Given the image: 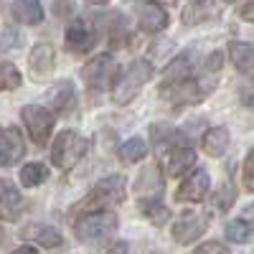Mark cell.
I'll use <instances>...</instances> for the list:
<instances>
[{
    "label": "cell",
    "instance_id": "cell-11",
    "mask_svg": "<svg viewBox=\"0 0 254 254\" xmlns=\"http://www.w3.org/2000/svg\"><path fill=\"white\" fill-rule=\"evenodd\" d=\"M137 23L145 33H160L168 28L171 23V18H168L165 8L158 5V3H142L137 8Z\"/></svg>",
    "mask_w": 254,
    "mask_h": 254
},
{
    "label": "cell",
    "instance_id": "cell-17",
    "mask_svg": "<svg viewBox=\"0 0 254 254\" xmlns=\"http://www.w3.org/2000/svg\"><path fill=\"white\" fill-rule=\"evenodd\" d=\"M229 59L244 76L254 79V44H249V41H231Z\"/></svg>",
    "mask_w": 254,
    "mask_h": 254
},
{
    "label": "cell",
    "instance_id": "cell-3",
    "mask_svg": "<svg viewBox=\"0 0 254 254\" xmlns=\"http://www.w3.org/2000/svg\"><path fill=\"white\" fill-rule=\"evenodd\" d=\"M87 140H84L79 132H74V130H61L59 135H56V140H54V145H51V160H54V165L59 168V171H64V173H69L71 168H76L81 160H84V155H87Z\"/></svg>",
    "mask_w": 254,
    "mask_h": 254
},
{
    "label": "cell",
    "instance_id": "cell-2",
    "mask_svg": "<svg viewBox=\"0 0 254 254\" xmlns=\"http://www.w3.org/2000/svg\"><path fill=\"white\" fill-rule=\"evenodd\" d=\"M153 76V64L150 61H145V59H137L132 61L130 66H127L125 71H120L115 76V84H112V102L115 104H130L137 92L145 87L147 81H150Z\"/></svg>",
    "mask_w": 254,
    "mask_h": 254
},
{
    "label": "cell",
    "instance_id": "cell-23",
    "mask_svg": "<svg viewBox=\"0 0 254 254\" xmlns=\"http://www.w3.org/2000/svg\"><path fill=\"white\" fill-rule=\"evenodd\" d=\"M150 137H153V145L158 150H173V147L183 145V135L176 130L173 125H153L150 127Z\"/></svg>",
    "mask_w": 254,
    "mask_h": 254
},
{
    "label": "cell",
    "instance_id": "cell-18",
    "mask_svg": "<svg viewBox=\"0 0 254 254\" xmlns=\"http://www.w3.org/2000/svg\"><path fill=\"white\" fill-rule=\"evenodd\" d=\"M10 13L18 23L23 26H38L44 20V8H41V0H13Z\"/></svg>",
    "mask_w": 254,
    "mask_h": 254
},
{
    "label": "cell",
    "instance_id": "cell-19",
    "mask_svg": "<svg viewBox=\"0 0 254 254\" xmlns=\"http://www.w3.org/2000/svg\"><path fill=\"white\" fill-rule=\"evenodd\" d=\"M23 237L41 244V247H46V249H56L64 244V237H61V231L49 226V224H31L28 229H23Z\"/></svg>",
    "mask_w": 254,
    "mask_h": 254
},
{
    "label": "cell",
    "instance_id": "cell-4",
    "mask_svg": "<svg viewBox=\"0 0 254 254\" xmlns=\"http://www.w3.org/2000/svg\"><path fill=\"white\" fill-rule=\"evenodd\" d=\"M117 231V216L112 211H94V214H84L74 224V234L84 244H102Z\"/></svg>",
    "mask_w": 254,
    "mask_h": 254
},
{
    "label": "cell",
    "instance_id": "cell-20",
    "mask_svg": "<svg viewBox=\"0 0 254 254\" xmlns=\"http://www.w3.org/2000/svg\"><path fill=\"white\" fill-rule=\"evenodd\" d=\"M190 76H193V61H190V54H181L163 69L160 87H165V84H176V81H186Z\"/></svg>",
    "mask_w": 254,
    "mask_h": 254
},
{
    "label": "cell",
    "instance_id": "cell-7",
    "mask_svg": "<svg viewBox=\"0 0 254 254\" xmlns=\"http://www.w3.org/2000/svg\"><path fill=\"white\" fill-rule=\"evenodd\" d=\"M81 76H84V84H87V87H89L92 92H102V89L112 81V76H117V64H115V56H112V54L94 56L92 61L84 64Z\"/></svg>",
    "mask_w": 254,
    "mask_h": 254
},
{
    "label": "cell",
    "instance_id": "cell-24",
    "mask_svg": "<svg viewBox=\"0 0 254 254\" xmlns=\"http://www.w3.org/2000/svg\"><path fill=\"white\" fill-rule=\"evenodd\" d=\"M211 15V0H188L183 5L181 23L183 26H198Z\"/></svg>",
    "mask_w": 254,
    "mask_h": 254
},
{
    "label": "cell",
    "instance_id": "cell-34",
    "mask_svg": "<svg viewBox=\"0 0 254 254\" xmlns=\"http://www.w3.org/2000/svg\"><path fill=\"white\" fill-rule=\"evenodd\" d=\"M54 10L59 13V18H69V13H71V0H56Z\"/></svg>",
    "mask_w": 254,
    "mask_h": 254
},
{
    "label": "cell",
    "instance_id": "cell-22",
    "mask_svg": "<svg viewBox=\"0 0 254 254\" xmlns=\"http://www.w3.org/2000/svg\"><path fill=\"white\" fill-rule=\"evenodd\" d=\"M137 206L145 214V219H150V224H155V226H163L171 219V208L160 201V196H140Z\"/></svg>",
    "mask_w": 254,
    "mask_h": 254
},
{
    "label": "cell",
    "instance_id": "cell-16",
    "mask_svg": "<svg viewBox=\"0 0 254 254\" xmlns=\"http://www.w3.org/2000/svg\"><path fill=\"white\" fill-rule=\"evenodd\" d=\"M74 102H76V89H74V81L71 79H64V81H59V84H54V87H51L49 104H51L54 112L66 115L74 107Z\"/></svg>",
    "mask_w": 254,
    "mask_h": 254
},
{
    "label": "cell",
    "instance_id": "cell-26",
    "mask_svg": "<svg viewBox=\"0 0 254 254\" xmlns=\"http://www.w3.org/2000/svg\"><path fill=\"white\" fill-rule=\"evenodd\" d=\"M226 239L229 242H237V244H247L254 239V226L242 216V219H231L226 224Z\"/></svg>",
    "mask_w": 254,
    "mask_h": 254
},
{
    "label": "cell",
    "instance_id": "cell-29",
    "mask_svg": "<svg viewBox=\"0 0 254 254\" xmlns=\"http://www.w3.org/2000/svg\"><path fill=\"white\" fill-rule=\"evenodd\" d=\"M160 186H163V181L158 178V168L153 165V168H147L145 173H140V181H137V193L140 196H145V190H160Z\"/></svg>",
    "mask_w": 254,
    "mask_h": 254
},
{
    "label": "cell",
    "instance_id": "cell-37",
    "mask_svg": "<svg viewBox=\"0 0 254 254\" xmlns=\"http://www.w3.org/2000/svg\"><path fill=\"white\" fill-rule=\"evenodd\" d=\"M242 104H247V107L254 110V87H249V89L242 92Z\"/></svg>",
    "mask_w": 254,
    "mask_h": 254
},
{
    "label": "cell",
    "instance_id": "cell-40",
    "mask_svg": "<svg viewBox=\"0 0 254 254\" xmlns=\"http://www.w3.org/2000/svg\"><path fill=\"white\" fill-rule=\"evenodd\" d=\"M87 3H89V5H104L107 0H87Z\"/></svg>",
    "mask_w": 254,
    "mask_h": 254
},
{
    "label": "cell",
    "instance_id": "cell-39",
    "mask_svg": "<svg viewBox=\"0 0 254 254\" xmlns=\"http://www.w3.org/2000/svg\"><path fill=\"white\" fill-rule=\"evenodd\" d=\"M244 216H247V219H254V203H252V206H247V211H244Z\"/></svg>",
    "mask_w": 254,
    "mask_h": 254
},
{
    "label": "cell",
    "instance_id": "cell-12",
    "mask_svg": "<svg viewBox=\"0 0 254 254\" xmlns=\"http://www.w3.org/2000/svg\"><path fill=\"white\" fill-rule=\"evenodd\" d=\"M28 66L36 74V79H46L56 66V49L51 44H46V41L44 44H36L28 56Z\"/></svg>",
    "mask_w": 254,
    "mask_h": 254
},
{
    "label": "cell",
    "instance_id": "cell-1",
    "mask_svg": "<svg viewBox=\"0 0 254 254\" xmlns=\"http://www.w3.org/2000/svg\"><path fill=\"white\" fill-rule=\"evenodd\" d=\"M125 178L122 176H107L102 178L87 196H84V201L76 203L74 214H94V211H107V206L112 203H122L125 201Z\"/></svg>",
    "mask_w": 254,
    "mask_h": 254
},
{
    "label": "cell",
    "instance_id": "cell-42",
    "mask_svg": "<svg viewBox=\"0 0 254 254\" xmlns=\"http://www.w3.org/2000/svg\"><path fill=\"white\" fill-rule=\"evenodd\" d=\"M226 3H234V0H226Z\"/></svg>",
    "mask_w": 254,
    "mask_h": 254
},
{
    "label": "cell",
    "instance_id": "cell-9",
    "mask_svg": "<svg viewBox=\"0 0 254 254\" xmlns=\"http://www.w3.org/2000/svg\"><path fill=\"white\" fill-rule=\"evenodd\" d=\"M208 188H211V178H208V173L203 171V168H198V171H193L190 176L183 178V183L176 190V198L188 201V203H198V201L206 198Z\"/></svg>",
    "mask_w": 254,
    "mask_h": 254
},
{
    "label": "cell",
    "instance_id": "cell-33",
    "mask_svg": "<svg viewBox=\"0 0 254 254\" xmlns=\"http://www.w3.org/2000/svg\"><path fill=\"white\" fill-rule=\"evenodd\" d=\"M23 38H20L13 28H5V36H3V49H13V46H20Z\"/></svg>",
    "mask_w": 254,
    "mask_h": 254
},
{
    "label": "cell",
    "instance_id": "cell-30",
    "mask_svg": "<svg viewBox=\"0 0 254 254\" xmlns=\"http://www.w3.org/2000/svg\"><path fill=\"white\" fill-rule=\"evenodd\" d=\"M242 181H244V188L254 193V147L249 150V155L244 158V165H242Z\"/></svg>",
    "mask_w": 254,
    "mask_h": 254
},
{
    "label": "cell",
    "instance_id": "cell-41",
    "mask_svg": "<svg viewBox=\"0 0 254 254\" xmlns=\"http://www.w3.org/2000/svg\"><path fill=\"white\" fill-rule=\"evenodd\" d=\"M165 3H178V0H165Z\"/></svg>",
    "mask_w": 254,
    "mask_h": 254
},
{
    "label": "cell",
    "instance_id": "cell-6",
    "mask_svg": "<svg viewBox=\"0 0 254 254\" xmlns=\"http://www.w3.org/2000/svg\"><path fill=\"white\" fill-rule=\"evenodd\" d=\"M208 87H203L201 81H196L193 76L186 81H176V84H165L160 87V97L165 102H171L173 107H188V104H198L201 99H206Z\"/></svg>",
    "mask_w": 254,
    "mask_h": 254
},
{
    "label": "cell",
    "instance_id": "cell-35",
    "mask_svg": "<svg viewBox=\"0 0 254 254\" xmlns=\"http://www.w3.org/2000/svg\"><path fill=\"white\" fill-rule=\"evenodd\" d=\"M239 18L254 26V3H247V5H242V10H239Z\"/></svg>",
    "mask_w": 254,
    "mask_h": 254
},
{
    "label": "cell",
    "instance_id": "cell-5",
    "mask_svg": "<svg viewBox=\"0 0 254 254\" xmlns=\"http://www.w3.org/2000/svg\"><path fill=\"white\" fill-rule=\"evenodd\" d=\"M20 117H23V125H26L31 140L44 147L49 142L51 132H54V120H56L54 112L41 107V104H26V107L20 110Z\"/></svg>",
    "mask_w": 254,
    "mask_h": 254
},
{
    "label": "cell",
    "instance_id": "cell-38",
    "mask_svg": "<svg viewBox=\"0 0 254 254\" xmlns=\"http://www.w3.org/2000/svg\"><path fill=\"white\" fill-rule=\"evenodd\" d=\"M10 254H38V249H36V247H18V249L10 252Z\"/></svg>",
    "mask_w": 254,
    "mask_h": 254
},
{
    "label": "cell",
    "instance_id": "cell-25",
    "mask_svg": "<svg viewBox=\"0 0 254 254\" xmlns=\"http://www.w3.org/2000/svg\"><path fill=\"white\" fill-rule=\"evenodd\" d=\"M145 153H147L145 140H142V137H130V140H125V142L120 145V153H117V155H120V163L132 165V163L142 160Z\"/></svg>",
    "mask_w": 254,
    "mask_h": 254
},
{
    "label": "cell",
    "instance_id": "cell-28",
    "mask_svg": "<svg viewBox=\"0 0 254 254\" xmlns=\"http://www.w3.org/2000/svg\"><path fill=\"white\" fill-rule=\"evenodd\" d=\"M0 87H3V92H13L20 87V71L13 66L10 61H3V66H0Z\"/></svg>",
    "mask_w": 254,
    "mask_h": 254
},
{
    "label": "cell",
    "instance_id": "cell-21",
    "mask_svg": "<svg viewBox=\"0 0 254 254\" xmlns=\"http://www.w3.org/2000/svg\"><path fill=\"white\" fill-rule=\"evenodd\" d=\"M201 147L211 158L224 155V150L229 147V130L226 127H208V130L203 132V137H201Z\"/></svg>",
    "mask_w": 254,
    "mask_h": 254
},
{
    "label": "cell",
    "instance_id": "cell-31",
    "mask_svg": "<svg viewBox=\"0 0 254 254\" xmlns=\"http://www.w3.org/2000/svg\"><path fill=\"white\" fill-rule=\"evenodd\" d=\"M234 198H237L234 188H231L229 183H224V186L219 188V193H216V208H221V211H229L231 206H234Z\"/></svg>",
    "mask_w": 254,
    "mask_h": 254
},
{
    "label": "cell",
    "instance_id": "cell-8",
    "mask_svg": "<svg viewBox=\"0 0 254 254\" xmlns=\"http://www.w3.org/2000/svg\"><path fill=\"white\" fill-rule=\"evenodd\" d=\"M208 229V216L196 214V211H186V214L173 224V239L178 244H193L196 239L203 237V231Z\"/></svg>",
    "mask_w": 254,
    "mask_h": 254
},
{
    "label": "cell",
    "instance_id": "cell-36",
    "mask_svg": "<svg viewBox=\"0 0 254 254\" xmlns=\"http://www.w3.org/2000/svg\"><path fill=\"white\" fill-rule=\"evenodd\" d=\"M104 254H130V247H127L125 242H117V244H112Z\"/></svg>",
    "mask_w": 254,
    "mask_h": 254
},
{
    "label": "cell",
    "instance_id": "cell-14",
    "mask_svg": "<svg viewBox=\"0 0 254 254\" xmlns=\"http://www.w3.org/2000/svg\"><path fill=\"white\" fill-rule=\"evenodd\" d=\"M193 163H196V153L188 145H178L165 153V176L181 178V176H186V171L193 168Z\"/></svg>",
    "mask_w": 254,
    "mask_h": 254
},
{
    "label": "cell",
    "instance_id": "cell-32",
    "mask_svg": "<svg viewBox=\"0 0 254 254\" xmlns=\"http://www.w3.org/2000/svg\"><path fill=\"white\" fill-rule=\"evenodd\" d=\"M190 254H229V249H226L221 242H206V244L196 247Z\"/></svg>",
    "mask_w": 254,
    "mask_h": 254
},
{
    "label": "cell",
    "instance_id": "cell-13",
    "mask_svg": "<svg viewBox=\"0 0 254 254\" xmlns=\"http://www.w3.org/2000/svg\"><path fill=\"white\" fill-rule=\"evenodd\" d=\"M26 208V198L20 196V190L10 183V181H3V190H0V216L5 221H18L20 214Z\"/></svg>",
    "mask_w": 254,
    "mask_h": 254
},
{
    "label": "cell",
    "instance_id": "cell-15",
    "mask_svg": "<svg viewBox=\"0 0 254 254\" xmlns=\"http://www.w3.org/2000/svg\"><path fill=\"white\" fill-rule=\"evenodd\" d=\"M23 155H26V142H23L20 130L18 127H5L3 130V158H0V165L10 168Z\"/></svg>",
    "mask_w": 254,
    "mask_h": 254
},
{
    "label": "cell",
    "instance_id": "cell-10",
    "mask_svg": "<svg viewBox=\"0 0 254 254\" xmlns=\"http://www.w3.org/2000/svg\"><path fill=\"white\" fill-rule=\"evenodd\" d=\"M64 44H66V51H71L76 56H84V54H89L94 49L97 36L87 28V23L76 20V23H71L66 28V38H64Z\"/></svg>",
    "mask_w": 254,
    "mask_h": 254
},
{
    "label": "cell",
    "instance_id": "cell-27",
    "mask_svg": "<svg viewBox=\"0 0 254 254\" xmlns=\"http://www.w3.org/2000/svg\"><path fill=\"white\" fill-rule=\"evenodd\" d=\"M46 178H49V168L44 163H28L20 168V183L26 188H36L41 183H46Z\"/></svg>",
    "mask_w": 254,
    "mask_h": 254
}]
</instances>
